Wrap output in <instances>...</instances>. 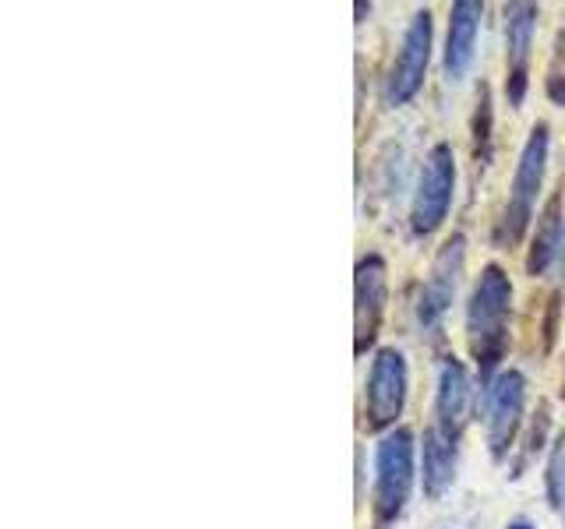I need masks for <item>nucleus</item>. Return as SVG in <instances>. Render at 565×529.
<instances>
[{
  "label": "nucleus",
  "instance_id": "nucleus-1",
  "mask_svg": "<svg viewBox=\"0 0 565 529\" xmlns=\"http://www.w3.org/2000/svg\"><path fill=\"white\" fill-rule=\"evenodd\" d=\"M509 311H512V282L502 264H484L467 300V339L481 370V385L494 378L505 360L509 346Z\"/></svg>",
  "mask_w": 565,
  "mask_h": 529
},
{
  "label": "nucleus",
  "instance_id": "nucleus-2",
  "mask_svg": "<svg viewBox=\"0 0 565 529\" xmlns=\"http://www.w3.org/2000/svg\"><path fill=\"white\" fill-rule=\"evenodd\" d=\"M547 155H552V128H547L544 120H537L520 149L516 170H512V184H509V202L502 208L499 226H494V244L499 247H516L526 237L530 219H534V212H537L541 187H544Z\"/></svg>",
  "mask_w": 565,
  "mask_h": 529
},
{
  "label": "nucleus",
  "instance_id": "nucleus-3",
  "mask_svg": "<svg viewBox=\"0 0 565 529\" xmlns=\"http://www.w3.org/2000/svg\"><path fill=\"white\" fill-rule=\"evenodd\" d=\"M417 481V445L414 434L406 428H393L379 438L375 445V494H371V505H375V526L385 529L393 526L406 501H411V490Z\"/></svg>",
  "mask_w": 565,
  "mask_h": 529
},
{
  "label": "nucleus",
  "instance_id": "nucleus-4",
  "mask_svg": "<svg viewBox=\"0 0 565 529\" xmlns=\"http://www.w3.org/2000/svg\"><path fill=\"white\" fill-rule=\"evenodd\" d=\"M431 53H435V18H431V8H417L411 14V22H406L399 46L382 78V102L388 110H399V106L417 99L424 78H428Z\"/></svg>",
  "mask_w": 565,
  "mask_h": 529
},
{
  "label": "nucleus",
  "instance_id": "nucleus-5",
  "mask_svg": "<svg viewBox=\"0 0 565 529\" xmlns=\"http://www.w3.org/2000/svg\"><path fill=\"white\" fill-rule=\"evenodd\" d=\"M456 202V152L449 141H435L424 155V166L417 173L414 202H411V234L431 237L449 219V208Z\"/></svg>",
  "mask_w": 565,
  "mask_h": 529
},
{
  "label": "nucleus",
  "instance_id": "nucleus-6",
  "mask_svg": "<svg viewBox=\"0 0 565 529\" xmlns=\"http://www.w3.org/2000/svg\"><path fill=\"white\" fill-rule=\"evenodd\" d=\"M406 388H411V370L399 349L385 346L375 353L364 381V428L367 431H393L396 420L403 417Z\"/></svg>",
  "mask_w": 565,
  "mask_h": 529
},
{
  "label": "nucleus",
  "instance_id": "nucleus-7",
  "mask_svg": "<svg viewBox=\"0 0 565 529\" xmlns=\"http://www.w3.org/2000/svg\"><path fill=\"white\" fill-rule=\"evenodd\" d=\"M541 0H505L502 35H505V99L520 110L530 88V61H534Z\"/></svg>",
  "mask_w": 565,
  "mask_h": 529
},
{
  "label": "nucleus",
  "instance_id": "nucleus-8",
  "mask_svg": "<svg viewBox=\"0 0 565 529\" xmlns=\"http://www.w3.org/2000/svg\"><path fill=\"white\" fill-rule=\"evenodd\" d=\"M484 423H488V445L494 458H505L512 441H516V431L523 423V410H526V378L520 370H499L484 388Z\"/></svg>",
  "mask_w": 565,
  "mask_h": 529
},
{
  "label": "nucleus",
  "instance_id": "nucleus-9",
  "mask_svg": "<svg viewBox=\"0 0 565 529\" xmlns=\"http://www.w3.org/2000/svg\"><path fill=\"white\" fill-rule=\"evenodd\" d=\"M463 264H467V237L452 234L446 244L438 247V255L431 261V272L424 279L420 296H417V322L420 328H438L441 317L449 314L452 300L463 282Z\"/></svg>",
  "mask_w": 565,
  "mask_h": 529
},
{
  "label": "nucleus",
  "instance_id": "nucleus-10",
  "mask_svg": "<svg viewBox=\"0 0 565 529\" xmlns=\"http://www.w3.org/2000/svg\"><path fill=\"white\" fill-rule=\"evenodd\" d=\"M388 300V264L382 255H364L353 272V353H364L375 346L382 317Z\"/></svg>",
  "mask_w": 565,
  "mask_h": 529
},
{
  "label": "nucleus",
  "instance_id": "nucleus-11",
  "mask_svg": "<svg viewBox=\"0 0 565 529\" xmlns=\"http://www.w3.org/2000/svg\"><path fill=\"white\" fill-rule=\"evenodd\" d=\"M484 22V0H452L449 22H446V43H441V78L459 85L473 67L477 40H481Z\"/></svg>",
  "mask_w": 565,
  "mask_h": 529
},
{
  "label": "nucleus",
  "instance_id": "nucleus-12",
  "mask_svg": "<svg viewBox=\"0 0 565 529\" xmlns=\"http://www.w3.org/2000/svg\"><path fill=\"white\" fill-rule=\"evenodd\" d=\"M473 402V381L463 360L446 357L438 367V392H435V428L449 438H459L467 428V413Z\"/></svg>",
  "mask_w": 565,
  "mask_h": 529
},
{
  "label": "nucleus",
  "instance_id": "nucleus-13",
  "mask_svg": "<svg viewBox=\"0 0 565 529\" xmlns=\"http://www.w3.org/2000/svg\"><path fill=\"white\" fill-rule=\"evenodd\" d=\"M555 261H565V212H562V191L547 198L537 216V229L530 237L526 251V276H547Z\"/></svg>",
  "mask_w": 565,
  "mask_h": 529
},
{
  "label": "nucleus",
  "instance_id": "nucleus-14",
  "mask_svg": "<svg viewBox=\"0 0 565 529\" xmlns=\"http://www.w3.org/2000/svg\"><path fill=\"white\" fill-rule=\"evenodd\" d=\"M456 441L446 431H438L435 423L420 438V484L424 494L435 501L441 498L449 487H452V476H456Z\"/></svg>",
  "mask_w": 565,
  "mask_h": 529
},
{
  "label": "nucleus",
  "instance_id": "nucleus-15",
  "mask_svg": "<svg viewBox=\"0 0 565 529\" xmlns=\"http://www.w3.org/2000/svg\"><path fill=\"white\" fill-rule=\"evenodd\" d=\"M470 152H473L477 173H484L494 155V96L488 82L477 85V102L470 117Z\"/></svg>",
  "mask_w": 565,
  "mask_h": 529
},
{
  "label": "nucleus",
  "instance_id": "nucleus-16",
  "mask_svg": "<svg viewBox=\"0 0 565 529\" xmlns=\"http://www.w3.org/2000/svg\"><path fill=\"white\" fill-rule=\"evenodd\" d=\"M544 96L552 99V106H565V29L555 32L552 61L544 71Z\"/></svg>",
  "mask_w": 565,
  "mask_h": 529
},
{
  "label": "nucleus",
  "instance_id": "nucleus-17",
  "mask_svg": "<svg viewBox=\"0 0 565 529\" xmlns=\"http://www.w3.org/2000/svg\"><path fill=\"white\" fill-rule=\"evenodd\" d=\"M544 484H547V501H552L555 508H565V434L555 441L552 458H547Z\"/></svg>",
  "mask_w": 565,
  "mask_h": 529
},
{
  "label": "nucleus",
  "instance_id": "nucleus-18",
  "mask_svg": "<svg viewBox=\"0 0 565 529\" xmlns=\"http://www.w3.org/2000/svg\"><path fill=\"white\" fill-rule=\"evenodd\" d=\"M558 304H562V293H552L547 300V322H544V346L552 349L555 343V328H558Z\"/></svg>",
  "mask_w": 565,
  "mask_h": 529
},
{
  "label": "nucleus",
  "instance_id": "nucleus-19",
  "mask_svg": "<svg viewBox=\"0 0 565 529\" xmlns=\"http://www.w3.org/2000/svg\"><path fill=\"white\" fill-rule=\"evenodd\" d=\"M367 11H371V0H353V22H358V25H364Z\"/></svg>",
  "mask_w": 565,
  "mask_h": 529
},
{
  "label": "nucleus",
  "instance_id": "nucleus-20",
  "mask_svg": "<svg viewBox=\"0 0 565 529\" xmlns=\"http://www.w3.org/2000/svg\"><path fill=\"white\" fill-rule=\"evenodd\" d=\"M505 529H534V526H530L526 519H516V522H509Z\"/></svg>",
  "mask_w": 565,
  "mask_h": 529
},
{
  "label": "nucleus",
  "instance_id": "nucleus-21",
  "mask_svg": "<svg viewBox=\"0 0 565 529\" xmlns=\"http://www.w3.org/2000/svg\"><path fill=\"white\" fill-rule=\"evenodd\" d=\"M562 511H565V508H562Z\"/></svg>",
  "mask_w": 565,
  "mask_h": 529
}]
</instances>
